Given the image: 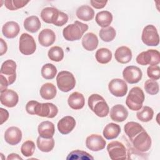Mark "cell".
Segmentation results:
<instances>
[{"label":"cell","instance_id":"9c48e42d","mask_svg":"<svg viewBox=\"0 0 160 160\" xmlns=\"http://www.w3.org/2000/svg\"><path fill=\"white\" fill-rule=\"evenodd\" d=\"M131 142L133 146L140 152H146L151 146V138L145 130L136 135Z\"/></svg>","mask_w":160,"mask_h":160},{"label":"cell","instance_id":"8d00e7d4","mask_svg":"<svg viewBox=\"0 0 160 160\" xmlns=\"http://www.w3.org/2000/svg\"><path fill=\"white\" fill-rule=\"evenodd\" d=\"M66 159L69 160H92L94 159V158L86 151L77 149L71 152Z\"/></svg>","mask_w":160,"mask_h":160},{"label":"cell","instance_id":"d4e9b609","mask_svg":"<svg viewBox=\"0 0 160 160\" xmlns=\"http://www.w3.org/2000/svg\"><path fill=\"white\" fill-rule=\"evenodd\" d=\"M58 112V109L54 104L51 102L41 103L38 116L48 118H53L57 115Z\"/></svg>","mask_w":160,"mask_h":160},{"label":"cell","instance_id":"4316f807","mask_svg":"<svg viewBox=\"0 0 160 160\" xmlns=\"http://www.w3.org/2000/svg\"><path fill=\"white\" fill-rule=\"evenodd\" d=\"M41 22L36 16H31L24 21V28L28 32L34 33L38 31L41 28Z\"/></svg>","mask_w":160,"mask_h":160},{"label":"cell","instance_id":"9a60e30c","mask_svg":"<svg viewBox=\"0 0 160 160\" xmlns=\"http://www.w3.org/2000/svg\"><path fill=\"white\" fill-rule=\"evenodd\" d=\"M22 139V132L16 126H12L6 129L4 133V140L10 145H16Z\"/></svg>","mask_w":160,"mask_h":160},{"label":"cell","instance_id":"d590c367","mask_svg":"<svg viewBox=\"0 0 160 160\" xmlns=\"http://www.w3.org/2000/svg\"><path fill=\"white\" fill-rule=\"evenodd\" d=\"M42 78L46 79H53L57 74V69L54 65L51 63H47L43 65L41 71Z\"/></svg>","mask_w":160,"mask_h":160},{"label":"cell","instance_id":"74e56055","mask_svg":"<svg viewBox=\"0 0 160 160\" xmlns=\"http://www.w3.org/2000/svg\"><path fill=\"white\" fill-rule=\"evenodd\" d=\"M48 55L50 60L59 62L61 61L64 58V51L63 49L59 46H53L48 51Z\"/></svg>","mask_w":160,"mask_h":160},{"label":"cell","instance_id":"f35d334b","mask_svg":"<svg viewBox=\"0 0 160 160\" xmlns=\"http://www.w3.org/2000/svg\"><path fill=\"white\" fill-rule=\"evenodd\" d=\"M29 1L24 0H6L4 1L7 9L11 11H15L25 6Z\"/></svg>","mask_w":160,"mask_h":160},{"label":"cell","instance_id":"d6a6232c","mask_svg":"<svg viewBox=\"0 0 160 160\" xmlns=\"http://www.w3.org/2000/svg\"><path fill=\"white\" fill-rule=\"evenodd\" d=\"M95 57L99 63L107 64L112 59V52L109 49L102 48L97 50Z\"/></svg>","mask_w":160,"mask_h":160},{"label":"cell","instance_id":"60d3db41","mask_svg":"<svg viewBox=\"0 0 160 160\" xmlns=\"http://www.w3.org/2000/svg\"><path fill=\"white\" fill-rule=\"evenodd\" d=\"M35 144L32 141L28 140L25 141L21 146V151L25 157L31 156L35 151Z\"/></svg>","mask_w":160,"mask_h":160},{"label":"cell","instance_id":"52a82bcc","mask_svg":"<svg viewBox=\"0 0 160 160\" xmlns=\"http://www.w3.org/2000/svg\"><path fill=\"white\" fill-rule=\"evenodd\" d=\"M107 151L109 157L112 160L125 159L127 158V152L124 145L118 141L109 142L107 146Z\"/></svg>","mask_w":160,"mask_h":160},{"label":"cell","instance_id":"836d02e7","mask_svg":"<svg viewBox=\"0 0 160 160\" xmlns=\"http://www.w3.org/2000/svg\"><path fill=\"white\" fill-rule=\"evenodd\" d=\"M154 115L152 109L149 106H144L141 108L136 113L137 118L142 122H149L152 120Z\"/></svg>","mask_w":160,"mask_h":160},{"label":"cell","instance_id":"f546056e","mask_svg":"<svg viewBox=\"0 0 160 160\" xmlns=\"http://www.w3.org/2000/svg\"><path fill=\"white\" fill-rule=\"evenodd\" d=\"M39 92L42 98L46 100H50L55 98L57 90L56 86L53 84L46 82L42 85Z\"/></svg>","mask_w":160,"mask_h":160},{"label":"cell","instance_id":"e575fe53","mask_svg":"<svg viewBox=\"0 0 160 160\" xmlns=\"http://www.w3.org/2000/svg\"><path fill=\"white\" fill-rule=\"evenodd\" d=\"M100 38L104 42L112 41L116 36V31L112 26L102 28L99 32Z\"/></svg>","mask_w":160,"mask_h":160},{"label":"cell","instance_id":"8fae6325","mask_svg":"<svg viewBox=\"0 0 160 160\" xmlns=\"http://www.w3.org/2000/svg\"><path fill=\"white\" fill-rule=\"evenodd\" d=\"M108 88L110 92L116 97H123L128 92V85L125 81L115 78L112 79L109 84Z\"/></svg>","mask_w":160,"mask_h":160},{"label":"cell","instance_id":"484cf974","mask_svg":"<svg viewBox=\"0 0 160 160\" xmlns=\"http://www.w3.org/2000/svg\"><path fill=\"white\" fill-rule=\"evenodd\" d=\"M124 129L126 134L128 136L131 141H132L136 135H138L142 131L144 130L143 127L140 124L134 121L127 122L124 125Z\"/></svg>","mask_w":160,"mask_h":160},{"label":"cell","instance_id":"e0dca14e","mask_svg":"<svg viewBox=\"0 0 160 160\" xmlns=\"http://www.w3.org/2000/svg\"><path fill=\"white\" fill-rule=\"evenodd\" d=\"M128 116V111L122 104H116L110 110V117L115 122L124 121Z\"/></svg>","mask_w":160,"mask_h":160},{"label":"cell","instance_id":"83f0119b","mask_svg":"<svg viewBox=\"0 0 160 160\" xmlns=\"http://www.w3.org/2000/svg\"><path fill=\"white\" fill-rule=\"evenodd\" d=\"M76 14L80 20L89 21L92 20L94 16V11L90 6L83 5L77 9Z\"/></svg>","mask_w":160,"mask_h":160},{"label":"cell","instance_id":"ac0fdd59","mask_svg":"<svg viewBox=\"0 0 160 160\" xmlns=\"http://www.w3.org/2000/svg\"><path fill=\"white\" fill-rule=\"evenodd\" d=\"M59 11L54 7H46L41 11V18L44 22L54 24L59 17Z\"/></svg>","mask_w":160,"mask_h":160},{"label":"cell","instance_id":"7c38bea8","mask_svg":"<svg viewBox=\"0 0 160 160\" xmlns=\"http://www.w3.org/2000/svg\"><path fill=\"white\" fill-rule=\"evenodd\" d=\"M122 76L127 82L135 84L141 79L142 72L139 68L136 66H129L123 70Z\"/></svg>","mask_w":160,"mask_h":160},{"label":"cell","instance_id":"8992f818","mask_svg":"<svg viewBox=\"0 0 160 160\" xmlns=\"http://www.w3.org/2000/svg\"><path fill=\"white\" fill-rule=\"evenodd\" d=\"M141 39L148 46H156L159 43V36L156 27L152 24L145 26L142 30Z\"/></svg>","mask_w":160,"mask_h":160},{"label":"cell","instance_id":"681fc988","mask_svg":"<svg viewBox=\"0 0 160 160\" xmlns=\"http://www.w3.org/2000/svg\"><path fill=\"white\" fill-rule=\"evenodd\" d=\"M7 159L11 160V159H22L18 154L11 153V154H9L8 155V156L7 158Z\"/></svg>","mask_w":160,"mask_h":160},{"label":"cell","instance_id":"ffe728a7","mask_svg":"<svg viewBox=\"0 0 160 160\" xmlns=\"http://www.w3.org/2000/svg\"><path fill=\"white\" fill-rule=\"evenodd\" d=\"M20 31L19 24L15 21H8L2 28L3 35L9 39L14 38L18 36Z\"/></svg>","mask_w":160,"mask_h":160},{"label":"cell","instance_id":"44dd1931","mask_svg":"<svg viewBox=\"0 0 160 160\" xmlns=\"http://www.w3.org/2000/svg\"><path fill=\"white\" fill-rule=\"evenodd\" d=\"M116 60L121 64H126L132 59L131 50L127 46L119 47L115 51Z\"/></svg>","mask_w":160,"mask_h":160},{"label":"cell","instance_id":"7402d4cb","mask_svg":"<svg viewBox=\"0 0 160 160\" xmlns=\"http://www.w3.org/2000/svg\"><path fill=\"white\" fill-rule=\"evenodd\" d=\"M38 131L40 136L44 138H51L54 134V125L52 122L49 121H42L39 124Z\"/></svg>","mask_w":160,"mask_h":160},{"label":"cell","instance_id":"6da1fadb","mask_svg":"<svg viewBox=\"0 0 160 160\" xmlns=\"http://www.w3.org/2000/svg\"><path fill=\"white\" fill-rule=\"evenodd\" d=\"M88 29V24L78 21H75L74 23L68 25L63 29L62 35L64 39L67 41H77L82 38L84 33Z\"/></svg>","mask_w":160,"mask_h":160},{"label":"cell","instance_id":"b9f144b4","mask_svg":"<svg viewBox=\"0 0 160 160\" xmlns=\"http://www.w3.org/2000/svg\"><path fill=\"white\" fill-rule=\"evenodd\" d=\"M40 102L36 101H29L26 105V110L28 113L31 115H38L40 107H41Z\"/></svg>","mask_w":160,"mask_h":160},{"label":"cell","instance_id":"f1b7e54d","mask_svg":"<svg viewBox=\"0 0 160 160\" xmlns=\"http://www.w3.org/2000/svg\"><path fill=\"white\" fill-rule=\"evenodd\" d=\"M121 132V128L119 125L110 122L104 128L103 136L106 139H113L116 138Z\"/></svg>","mask_w":160,"mask_h":160},{"label":"cell","instance_id":"7bdbcfd3","mask_svg":"<svg viewBox=\"0 0 160 160\" xmlns=\"http://www.w3.org/2000/svg\"><path fill=\"white\" fill-rule=\"evenodd\" d=\"M148 76L153 80H158L160 78V68L158 65H151L147 69Z\"/></svg>","mask_w":160,"mask_h":160},{"label":"cell","instance_id":"7dc6e473","mask_svg":"<svg viewBox=\"0 0 160 160\" xmlns=\"http://www.w3.org/2000/svg\"><path fill=\"white\" fill-rule=\"evenodd\" d=\"M1 111V124H2L6 122L9 118V112L6 109L3 108L0 109Z\"/></svg>","mask_w":160,"mask_h":160},{"label":"cell","instance_id":"ba28073f","mask_svg":"<svg viewBox=\"0 0 160 160\" xmlns=\"http://www.w3.org/2000/svg\"><path fill=\"white\" fill-rule=\"evenodd\" d=\"M19 49L24 55H31L36 49V44L33 37L28 33H22L19 38Z\"/></svg>","mask_w":160,"mask_h":160},{"label":"cell","instance_id":"2e32d148","mask_svg":"<svg viewBox=\"0 0 160 160\" xmlns=\"http://www.w3.org/2000/svg\"><path fill=\"white\" fill-rule=\"evenodd\" d=\"M76 126L74 118L71 116H66L61 119L58 122V129L62 134L70 133Z\"/></svg>","mask_w":160,"mask_h":160},{"label":"cell","instance_id":"603a6c76","mask_svg":"<svg viewBox=\"0 0 160 160\" xmlns=\"http://www.w3.org/2000/svg\"><path fill=\"white\" fill-rule=\"evenodd\" d=\"M82 45L87 51H94L98 46V38L97 36L92 32L86 33L82 39Z\"/></svg>","mask_w":160,"mask_h":160},{"label":"cell","instance_id":"d6986e66","mask_svg":"<svg viewBox=\"0 0 160 160\" xmlns=\"http://www.w3.org/2000/svg\"><path fill=\"white\" fill-rule=\"evenodd\" d=\"M56 39V35L53 31L50 29H44L39 34L38 41L44 47L52 45Z\"/></svg>","mask_w":160,"mask_h":160},{"label":"cell","instance_id":"277c9868","mask_svg":"<svg viewBox=\"0 0 160 160\" xmlns=\"http://www.w3.org/2000/svg\"><path fill=\"white\" fill-rule=\"evenodd\" d=\"M57 86L61 91L69 92L76 85V80L74 75L67 71H62L58 73L56 77Z\"/></svg>","mask_w":160,"mask_h":160},{"label":"cell","instance_id":"30bf717a","mask_svg":"<svg viewBox=\"0 0 160 160\" xmlns=\"http://www.w3.org/2000/svg\"><path fill=\"white\" fill-rule=\"evenodd\" d=\"M16 63L12 59L3 62L0 70V75L3 76L8 81L9 85L14 83L16 79Z\"/></svg>","mask_w":160,"mask_h":160},{"label":"cell","instance_id":"4fadbf2b","mask_svg":"<svg viewBox=\"0 0 160 160\" xmlns=\"http://www.w3.org/2000/svg\"><path fill=\"white\" fill-rule=\"evenodd\" d=\"M106 141L99 134H91L87 137L86 139V147L92 151H99L102 150L106 146Z\"/></svg>","mask_w":160,"mask_h":160},{"label":"cell","instance_id":"c3c4849f","mask_svg":"<svg viewBox=\"0 0 160 160\" xmlns=\"http://www.w3.org/2000/svg\"><path fill=\"white\" fill-rule=\"evenodd\" d=\"M1 42V56H2L4 54H5L8 49V46L6 42L4 41L2 38L0 39Z\"/></svg>","mask_w":160,"mask_h":160},{"label":"cell","instance_id":"3957f363","mask_svg":"<svg viewBox=\"0 0 160 160\" xmlns=\"http://www.w3.org/2000/svg\"><path fill=\"white\" fill-rule=\"evenodd\" d=\"M144 99L143 91L139 87H134L129 92L126 104L131 110L138 111L142 107Z\"/></svg>","mask_w":160,"mask_h":160},{"label":"cell","instance_id":"7a4b0ae2","mask_svg":"<svg viewBox=\"0 0 160 160\" xmlns=\"http://www.w3.org/2000/svg\"><path fill=\"white\" fill-rule=\"evenodd\" d=\"M88 106L98 117L104 118L109 114V106L103 97L99 94H91L88 98Z\"/></svg>","mask_w":160,"mask_h":160},{"label":"cell","instance_id":"1f68e13d","mask_svg":"<svg viewBox=\"0 0 160 160\" xmlns=\"http://www.w3.org/2000/svg\"><path fill=\"white\" fill-rule=\"evenodd\" d=\"M37 146L38 149L44 152H50L54 146V139L53 138H44L41 136H39L36 141Z\"/></svg>","mask_w":160,"mask_h":160},{"label":"cell","instance_id":"ee69618b","mask_svg":"<svg viewBox=\"0 0 160 160\" xmlns=\"http://www.w3.org/2000/svg\"><path fill=\"white\" fill-rule=\"evenodd\" d=\"M68 16L66 13L62 11H59L58 20L56 21V22L54 23V25L56 26H62L64 25L68 22Z\"/></svg>","mask_w":160,"mask_h":160},{"label":"cell","instance_id":"ab89813d","mask_svg":"<svg viewBox=\"0 0 160 160\" xmlns=\"http://www.w3.org/2000/svg\"><path fill=\"white\" fill-rule=\"evenodd\" d=\"M144 89L147 93L150 95H155L159 92V84L158 82L153 79L147 80L144 85Z\"/></svg>","mask_w":160,"mask_h":160},{"label":"cell","instance_id":"5b68a950","mask_svg":"<svg viewBox=\"0 0 160 160\" xmlns=\"http://www.w3.org/2000/svg\"><path fill=\"white\" fill-rule=\"evenodd\" d=\"M136 60L142 66L158 65L160 62V53L156 49H148L139 54Z\"/></svg>","mask_w":160,"mask_h":160},{"label":"cell","instance_id":"f6af8a7d","mask_svg":"<svg viewBox=\"0 0 160 160\" xmlns=\"http://www.w3.org/2000/svg\"><path fill=\"white\" fill-rule=\"evenodd\" d=\"M108 1H96V0H91L90 1V3L92 7L96 9H102L106 5Z\"/></svg>","mask_w":160,"mask_h":160},{"label":"cell","instance_id":"4dcf8cb0","mask_svg":"<svg viewBox=\"0 0 160 160\" xmlns=\"http://www.w3.org/2000/svg\"><path fill=\"white\" fill-rule=\"evenodd\" d=\"M95 20L96 23L101 27H108L112 21V15L108 11H102L96 15Z\"/></svg>","mask_w":160,"mask_h":160},{"label":"cell","instance_id":"bcb514c9","mask_svg":"<svg viewBox=\"0 0 160 160\" xmlns=\"http://www.w3.org/2000/svg\"><path fill=\"white\" fill-rule=\"evenodd\" d=\"M0 79H1V88H0V92H2L6 90L9 86V83L8 80L6 78L3 76L0 75Z\"/></svg>","mask_w":160,"mask_h":160},{"label":"cell","instance_id":"cb8c5ba5","mask_svg":"<svg viewBox=\"0 0 160 160\" xmlns=\"http://www.w3.org/2000/svg\"><path fill=\"white\" fill-rule=\"evenodd\" d=\"M68 102L70 108L78 110L82 109L85 104L84 96L79 92H72L68 98Z\"/></svg>","mask_w":160,"mask_h":160},{"label":"cell","instance_id":"5bb4252c","mask_svg":"<svg viewBox=\"0 0 160 160\" xmlns=\"http://www.w3.org/2000/svg\"><path fill=\"white\" fill-rule=\"evenodd\" d=\"M18 101V94L14 91L6 89L4 91L1 92L0 101L2 105L8 108H13L16 106Z\"/></svg>","mask_w":160,"mask_h":160}]
</instances>
